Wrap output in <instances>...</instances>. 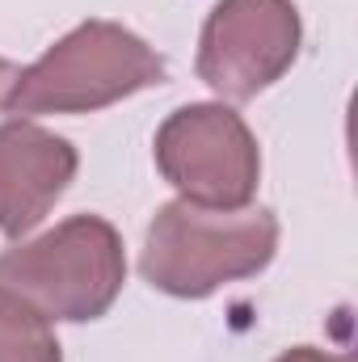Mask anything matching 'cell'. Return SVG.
Instances as JSON below:
<instances>
[{"label":"cell","mask_w":358,"mask_h":362,"mask_svg":"<svg viewBox=\"0 0 358 362\" xmlns=\"http://www.w3.org/2000/svg\"><path fill=\"white\" fill-rule=\"evenodd\" d=\"M0 362H64L51 320L4 286H0Z\"/></svg>","instance_id":"obj_7"},{"label":"cell","mask_w":358,"mask_h":362,"mask_svg":"<svg viewBox=\"0 0 358 362\" xmlns=\"http://www.w3.org/2000/svg\"><path fill=\"white\" fill-rule=\"evenodd\" d=\"M274 362H354V354H325V350H312V346H295V350L278 354Z\"/></svg>","instance_id":"obj_8"},{"label":"cell","mask_w":358,"mask_h":362,"mask_svg":"<svg viewBox=\"0 0 358 362\" xmlns=\"http://www.w3.org/2000/svg\"><path fill=\"white\" fill-rule=\"evenodd\" d=\"M165 85V59L118 21H81L38 64L21 68L8 114H93L139 89Z\"/></svg>","instance_id":"obj_2"},{"label":"cell","mask_w":358,"mask_h":362,"mask_svg":"<svg viewBox=\"0 0 358 362\" xmlns=\"http://www.w3.org/2000/svg\"><path fill=\"white\" fill-rule=\"evenodd\" d=\"M76 148L30 122L13 118L0 127V232L8 240L25 236L42 223V215L64 198L68 181L76 177Z\"/></svg>","instance_id":"obj_6"},{"label":"cell","mask_w":358,"mask_h":362,"mask_svg":"<svg viewBox=\"0 0 358 362\" xmlns=\"http://www.w3.org/2000/svg\"><path fill=\"white\" fill-rule=\"evenodd\" d=\"M304 42L295 0H219L198 38V81L228 101H249L295 64Z\"/></svg>","instance_id":"obj_5"},{"label":"cell","mask_w":358,"mask_h":362,"mask_svg":"<svg viewBox=\"0 0 358 362\" xmlns=\"http://www.w3.org/2000/svg\"><path fill=\"white\" fill-rule=\"evenodd\" d=\"M127 282L122 236L101 215H72L55 232L0 253V286L47 320H97Z\"/></svg>","instance_id":"obj_3"},{"label":"cell","mask_w":358,"mask_h":362,"mask_svg":"<svg viewBox=\"0 0 358 362\" xmlns=\"http://www.w3.org/2000/svg\"><path fill=\"white\" fill-rule=\"evenodd\" d=\"M13 81H17V68L0 55V105L8 101V93H13Z\"/></svg>","instance_id":"obj_9"},{"label":"cell","mask_w":358,"mask_h":362,"mask_svg":"<svg viewBox=\"0 0 358 362\" xmlns=\"http://www.w3.org/2000/svg\"><path fill=\"white\" fill-rule=\"evenodd\" d=\"M278 219L266 206L215 211L173 198L156 211L139 270L144 278L178 299H207L228 282L253 278L274 262Z\"/></svg>","instance_id":"obj_1"},{"label":"cell","mask_w":358,"mask_h":362,"mask_svg":"<svg viewBox=\"0 0 358 362\" xmlns=\"http://www.w3.org/2000/svg\"><path fill=\"white\" fill-rule=\"evenodd\" d=\"M156 169L185 202L241 211L258 194L262 152L249 122L232 105L194 101L161 122Z\"/></svg>","instance_id":"obj_4"}]
</instances>
